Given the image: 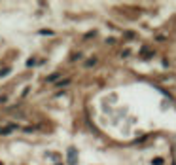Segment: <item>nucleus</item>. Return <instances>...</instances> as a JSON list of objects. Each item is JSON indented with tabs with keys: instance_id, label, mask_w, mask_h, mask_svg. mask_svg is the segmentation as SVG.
Wrapping results in <instances>:
<instances>
[{
	"instance_id": "nucleus-1",
	"label": "nucleus",
	"mask_w": 176,
	"mask_h": 165,
	"mask_svg": "<svg viewBox=\"0 0 176 165\" xmlns=\"http://www.w3.org/2000/svg\"><path fill=\"white\" fill-rule=\"evenodd\" d=\"M68 163H70V165H76V150H74V148L68 150Z\"/></svg>"
},
{
	"instance_id": "nucleus-2",
	"label": "nucleus",
	"mask_w": 176,
	"mask_h": 165,
	"mask_svg": "<svg viewBox=\"0 0 176 165\" xmlns=\"http://www.w3.org/2000/svg\"><path fill=\"white\" fill-rule=\"evenodd\" d=\"M15 125H8V127H0V133L2 135H10V131H13Z\"/></svg>"
},
{
	"instance_id": "nucleus-3",
	"label": "nucleus",
	"mask_w": 176,
	"mask_h": 165,
	"mask_svg": "<svg viewBox=\"0 0 176 165\" xmlns=\"http://www.w3.org/2000/svg\"><path fill=\"white\" fill-rule=\"evenodd\" d=\"M153 165H163V159L161 158H155V159H153Z\"/></svg>"
},
{
	"instance_id": "nucleus-4",
	"label": "nucleus",
	"mask_w": 176,
	"mask_h": 165,
	"mask_svg": "<svg viewBox=\"0 0 176 165\" xmlns=\"http://www.w3.org/2000/svg\"><path fill=\"white\" fill-rule=\"evenodd\" d=\"M0 165H2V163H0Z\"/></svg>"
}]
</instances>
